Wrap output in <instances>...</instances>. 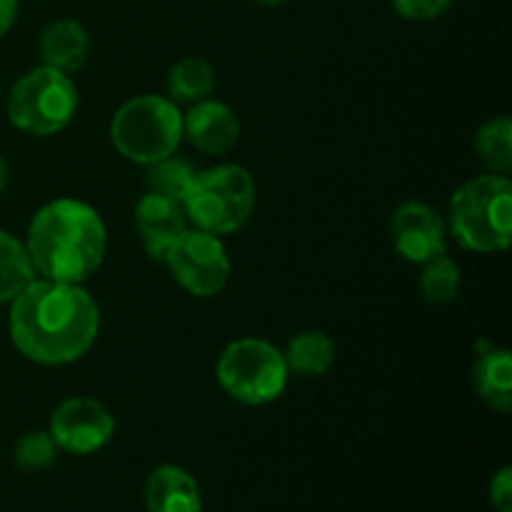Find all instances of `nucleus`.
<instances>
[{
    "label": "nucleus",
    "instance_id": "nucleus-13",
    "mask_svg": "<svg viewBox=\"0 0 512 512\" xmlns=\"http://www.w3.org/2000/svg\"><path fill=\"white\" fill-rule=\"evenodd\" d=\"M145 508L148 512H203V498L188 470L160 465L145 483Z\"/></svg>",
    "mask_w": 512,
    "mask_h": 512
},
{
    "label": "nucleus",
    "instance_id": "nucleus-7",
    "mask_svg": "<svg viewBox=\"0 0 512 512\" xmlns=\"http://www.w3.org/2000/svg\"><path fill=\"white\" fill-rule=\"evenodd\" d=\"M78 93L60 70L40 65L25 73L8 95V118L15 128L33 135H53L73 120Z\"/></svg>",
    "mask_w": 512,
    "mask_h": 512
},
{
    "label": "nucleus",
    "instance_id": "nucleus-12",
    "mask_svg": "<svg viewBox=\"0 0 512 512\" xmlns=\"http://www.w3.org/2000/svg\"><path fill=\"white\" fill-rule=\"evenodd\" d=\"M183 133L200 153L223 155L238 143L240 125L228 105L205 98L193 103L190 113L183 118Z\"/></svg>",
    "mask_w": 512,
    "mask_h": 512
},
{
    "label": "nucleus",
    "instance_id": "nucleus-20",
    "mask_svg": "<svg viewBox=\"0 0 512 512\" xmlns=\"http://www.w3.org/2000/svg\"><path fill=\"white\" fill-rule=\"evenodd\" d=\"M195 168L188 163V160H180L168 155L163 160H155V163L148 165V185L150 193L165 195V198H173L183 203L185 193L193 185L195 180Z\"/></svg>",
    "mask_w": 512,
    "mask_h": 512
},
{
    "label": "nucleus",
    "instance_id": "nucleus-10",
    "mask_svg": "<svg viewBox=\"0 0 512 512\" xmlns=\"http://www.w3.org/2000/svg\"><path fill=\"white\" fill-rule=\"evenodd\" d=\"M393 245L405 260L425 265L445 255V225L440 215L425 203H405L395 210L390 223Z\"/></svg>",
    "mask_w": 512,
    "mask_h": 512
},
{
    "label": "nucleus",
    "instance_id": "nucleus-27",
    "mask_svg": "<svg viewBox=\"0 0 512 512\" xmlns=\"http://www.w3.org/2000/svg\"><path fill=\"white\" fill-rule=\"evenodd\" d=\"M253 3L265 5V8H273V5H280V3H283V0H253Z\"/></svg>",
    "mask_w": 512,
    "mask_h": 512
},
{
    "label": "nucleus",
    "instance_id": "nucleus-19",
    "mask_svg": "<svg viewBox=\"0 0 512 512\" xmlns=\"http://www.w3.org/2000/svg\"><path fill=\"white\" fill-rule=\"evenodd\" d=\"M33 263L25 245L0 230V305L10 303L33 280Z\"/></svg>",
    "mask_w": 512,
    "mask_h": 512
},
{
    "label": "nucleus",
    "instance_id": "nucleus-1",
    "mask_svg": "<svg viewBox=\"0 0 512 512\" xmlns=\"http://www.w3.org/2000/svg\"><path fill=\"white\" fill-rule=\"evenodd\" d=\"M10 303V338L33 363H73L98 338V305L80 283L30 280Z\"/></svg>",
    "mask_w": 512,
    "mask_h": 512
},
{
    "label": "nucleus",
    "instance_id": "nucleus-26",
    "mask_svg": "<svg viewBox=\"0 0 512 512\" xmlns=\"http://www.w3.org/2000/svg\"><path fill=\"white\" fill-rule=\"evenodd\" d=\"M8 178H10L8 163H5V160L0 158V193H3V190L8 188Z\"/></svg>",
    "mask_w": 512,
    "mask_h": 512
},
{
    "label": "nucleus",
    "instance_id": "nucleus-24",
    "mask_svg": "<svg viewBox=\"0 0 512 512\" xmlns=\"http://www.w3.org/2000/svg\"><path fill=\"white\" fill-rule=\"evenodd\" d=\"M490 503L498 512H512V470L503 468L490 480Z\"/></svg>",
    "mask_w": 512,
    "mask_h": 512
},
{
    "label": "nucleus",
    "instance_id": "nucleus-4",
    "mask_svg": "<svg viewBox=\"0 0 512 512\" xmlns=\"http://www.w3.org/2000/svg\"><path fill=\"white\" fill-rule=\"evenodd\" d=\"M183 208L198 230L213 235L235 233L253 215V175L240 165H215L203 170L185 193Z\"/></svg>",
    "mask_w": 512,
    "mask_h": 512
},
{
    "label": "nucleus",
    "instance_id": "nucleus-15",
    "mask_svg": "<svg viewBox=\"0 0 512 512\" xmlns=\"http://www.w3.org/2000/svg\"><path fill=\"white\" fill-rule=\"evenodd\" d=\"M473 385L480 398L498 413L512 410V358L508 350L483 353L473 368Z\"/></svg>",
    "mask_w": 512,
    "mask_h": 512
},
{
    "label": "nucleus",
    "instance_id": "nucleus-2",
    "mask_svg": "<svg viewBox=\"0 0 512 512\" xmlns=\"http://www.w3.org/2000/svg\"><path fill=\"white\" fill-rule=\"evenodd\" d=\"M25 250L48 280L83 283L105 258V225L90 205L60 198L35 213Z\"/></svg>",
    "mask_w": 512,
    "mask_h": 512
},
{
    "label": "nucleus",
    "instance_id": "nucleus-14",
    "mask_svg": "<svg viewBox=\"0 0 512 512\" xmlns=\"http://www.w3.org/2000/svg\"><path fill=\"white\" fill-rule=\"evenodd\" d=\"M90 38L75 20H55L40 35V58L48 68L73 73L88 60Z\"/></svg>",
    "mask_w": 512,
    "mask_h": 512
},
{
    "label": "nucleus",
    "instance_id": "nucleus-11",
    "mask_svg": "<svg viewBox=\"0 0 512 512\" xmlns=\"http://www.w3.org/2000/svg\"><path fill=\"white\" fill-rule=\"evenodd\" d=\"M135 228L145 245V253L153 260H165L175 243L188 230L185 225V208L180 200L165 195L148 193L135 208Z\"/></svg>",
    "mask_w": 512,
    "mask_h": 512
},
{
    "label": "nucleus",
    "instance_id": "nucleus-6",
    "mask_svg": "<svg viewBox=\"0 0 512 512\" xmlns=\"http://www.w3.org/2000/svg\"><path fill=\"white\" fill-rule=\"evenodd\" d=\"M288 373L283 353L258 338L235 340L218 360L220 388L245 405H265L280 398Z\"/></svg>",
    "mask_w": 512,
    "mask_h": 512
},
{
    "label": "nucleus",
    "instance_id": "nucleus-23",
    "mask_svg": "<svg viewBox=\"0 0 512 512\" xmlns=\"http://www.w3.org/2000/svg\"><path fill=\"white\" fill-rule=\"evenodd\" d=\"M405 20H433L453 5V0H390Z\"/></svg>",
    "mask_w": 512,
    "mask_h": 512
},
{
    "label": "nucleus",
    "instance_id": "nucleus-21",
    "mask_svg": "<svg viewBox=\"0 0 512 512\" xmlns=\"http://www.w3.org/2000/svg\"><path fill=\"white\" fill-rule=\"evenodd\" d=\"M420 290H423V298L433 305H443L455 300L460 290V270L448 255H440V258L425 263L423 278H420Z\"/></svg>",
    "mask_w": 512,
    "mask_h": 512
},
{
    "label": "nucleus",
    "instance_id": "nucleus-17",
    "mask_svg": "<svg viewBox=\"0 0 512 512\" xmlns=\"http://www.w3.org/2000/svg\"><path fill=\"white\" fill-rule=\"evenodd\" d=\"M215 88L213 65L203 58H185L175 63L168 73V93L178 103H200Z\"/></svg>",
    "mask_w": 512,
    "mask_h": 512
},
{
    "label": "nucleus",
    "instance_id": "nucleus-22",
    "mask_svg": "<svg viewBox=\"0 0 512 512\" xmlns=\"http://www.w3.org/2000/svg\"><path fill=\"white\" fill-rule=\"evenodd\" d=\"M58 458V445H55L53 435L35 430V433H25L23 438L15 443L13 460L20 470L25 473H35V470H45L55 463Z\"/></svg>",
    "mask_w": 512,
    "mask_h": 512
},
{
    "label": "nucleus",
    "instance_id": "nucleus-3",
    "mask_svg": "<svg viewBox=\"0 0 512 512\" xmlns=\"http://www.w3.org/2000/svg\"><path fill=\"white\" fill-rule=\"evenodd\" d=\"M450 228L463 248L498 253L510 245L512 183L490 173L468 180L450 200Z\"/></svg>",
    "mask_w": 512,
    "mask_h": 512
},
{
    "label": "nucleus",
    "instance_id": "nucleus-9",
    "mask_svg": "<svg viewBox=\"0 0 512 512\" xmlns=\"http://www.w3.org/2000/svg\"><path fill=\"white\" fill-rule=\"evenodd\" d=\"M115 433V420L103 403L93 398H70L50 418V435L58 450L90 455L103 448Z\"/></svg>",
    "mask_w": 512,
    "mask_h": 512
},
{
    "label": "nucleus",
    "instance_id": "nucleus-16",
    "mask_svg": "<svg viewBox=\"0 0 512 512\" xmlns=\"http://www.w3.org/2000/svg\"><path fill=\"white\" fill-rule=\"evenodd\" d=\"M285 365L300 378H320L330 370L335 360V345L320 330H305L288 343L283 353Z\"/></svg>",
    "mask_w": 512,
    "mask_h": 512
},
{
    "label": "nucleus",
    "instance_id": "nucleus-18",
    "mask_svg": "<svg viewBox=\"0 0 512 512\" xmlns=\"http://www.w3.org/2000/svg\"><path fill=\"white\" fill-rule=\"evenodd\" d=\"M475 153L490 173L505 175L512 170V120L508 115L488 120L475 135Z\"/></svg>",
    "mask_w": 512,
    "mask_h": 512
},
{
    "label": "nucleus",
    "instance_id": "nucleus-8",
    "mask_svg": "<svg viewBox=\"0 0 512 512\" xmlns=\"http://www.w3.org/2000/svg\"><path fill=\"white\" fill-rule=\"evenodd\" d=\"M163 263H168L175 280L198 298L218 295L230 278V260L223 243L218 235L205 230H185Z\"/></svg>",
    "mask_w": 512,
    "mask_h": 512
},
{
    "label": "nucleus",
    "instance_id": "nucleus-25",
    "mask_svg": "<svg viewBox=\"0 0 512 512\" xmlns=\"http://www.w3.org/2000/svg\"><path fill=\"white\" fill-rule=\"evenodd\" d=\"M18 18V0H0V38L13 28Z\"/></svg>",
    "mask_w": 512,
    "mask_h": 512
},
{
    "label": "nucleus",
    "instance_id": "nucleus-5",
    "mask_svg": "<svg viewBox=\"0 0 512 512\" xmlns=\"http://www.w3.org/2000/svg\"><path fill=\"white\" fill-rule=\"evenodd\" d=\"M110 135L123 158L150 165L175 153L183 138V115L173 100L140 95L115 113Z\"/></svg>",
    "mask_w": 512,
    "mask_h": 512
}]
</instances>
